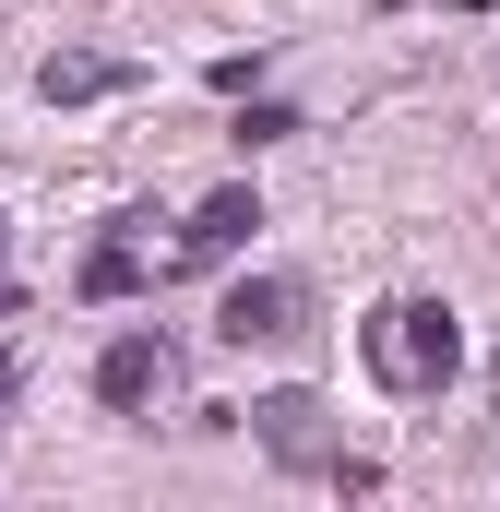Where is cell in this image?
Returning a JSON list of instances; mask_svg holds the SVG:
<instances>
[{
    "label": "cell",
    "mask_w": 500,
    "mask_h": 512,
    "mask_svg": "<svg viewBox=\"0 0 500 512\" xmlns=\"http://www.w3.org/2000/svg\"><path fill=\"white\" fill-rule=\"evenodd\" d=\"M358 358H370L381 393H453V370H465V322H453L441 298H381L370 322H358Z\"/></svg>",
    "instance_id": "cell-1"
},
{
    "label": "cell",
    "mask_w": 500,
    "mask_h": 512,
    "mask_svg": "<svg viewBox=\"0 0 500 512\" xmlns=\"http://www.w3.org/2000/svg\"><path fill=\"white\" fill-rule=\"evenodd\" d=\"M12 393H24V382H12V358H0V417H12Z\"/></svg>",
    "instance_id": "cell-9"
},
{
    "label": "cell",
    "mask_w": 500,
    "mask_h": 512,
    "mask_svg": "<svg viewBox=\"0 0 500 512\" xmlns=\"http://www.w3.org/2000/svg\"><path fill=\"white\" fill-rule=\"evenodd\" d=\"M131 84H143V72L108 60V48H48V60H36V96H48V108H96V96H131Z\"/></svg>",
    "instance_id": "cell-5"
},
{
    "label": "cell",
    "mask_w": 500,
    "mask_h": 512,
    "mask_svg": "<svg viewBox=\"0 0 500 512\" xmlns=\"http://www.w3.org/2000/svg\"><path fill=\"white\" fill-rule=\"evenodd\" d=\"M250 227H262V191H215V203H203V215L179 227V262H227Z\"/></svg>",
    "instance_id": "cell-6"
},
{
    "label": "cell",
    "mask_w": 500,
    "mask_h": 512,
    "mask_svg": "<svg viewBox=\"0 0 500 512\" xmlns=\"http://www.w3.org/2000/svg\"><path fill=\"white\" fill-rule=\"evenodd\" d=\"M286 131H298V108H274V96H262V108H239V120H227V143H239V155H262V143H286Z\"/></svg>",
    "instance_id": "cell-8"
},
{
    "label": "cell",
    "mask_w": 500,
    "mask_h": 512,
    "mask_svg": "<svg viewBox=\"0 0 500 512\" xmlns=\"http://www.w3.org/2000/svg\"><path fill=\"white\" fill-rule=\"evenodd\" d=\"M167 382H179V346L167 334H108V358H96V405L108 417H155Z\"/></svg>",
    "instance_id": "cell-4"
},
{
    "label": "cell",
    "mask_w": 500,
    "mask_h": 512,
    "mask_svg": "<svg viewBox=\"0 0 500 512\" xmlns=\"http://www.w3.org/2000/svg\"><path fill=\"white\" fill-rule=\"evenodd\" d=\"M250 441H262L274 465H298V477H322V465L346 453V441H334V405H322V393H262V405H250Z\"/></svg>",
    "instance_id": "cell-3"
},
{
    "label": "cell",
    "mask_w": 500,
    "mask_h": 512,
    "mask_svg": "<svg viewBox=\"0 0 500 512\" xmlns=\"http://www.w3.org/2000/svg\"><path fill=\"white\" fill-rule=\"evenodd\" d=\"M72 286H84V298H143V251H131V239H96Z\"/></svg>",
    "instance_id": "cell-7"
},
{
    "label": "cell",
    "mask_w": 500,
    "mask_h": 512,
    "mask_svg": "<svg viewBox=\"0 0 500 512\" xmlns=\"http://www.w3.org/2000/svg\"><path fill=\"white\" fill-rule=\"evenodd\" d=\"M310 334V286L298 274H239L227 298H215V346H239V358H274V346H298Z\"/></svg>",
    "instance_id": "cell-2"
}]
</instances>
